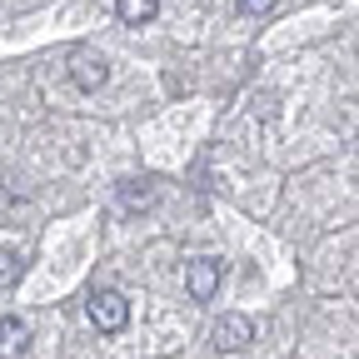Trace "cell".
Here are the masks:
<instances>
[{"label": "cell", "instance_id": "9c48e42d", "mask_svg": "<svg viewBox=\"0 0 359 359\" xmlns=\"http://www.w3.org/2000/svg\"><path fill=\"white\" fill-rule=\"evenodd\" d=\"M235 6H240V15H269V11H275V0H235Z\"/></svg>", "mask_w": 359, "mask_h": 359}, {"label": "cell", "instance_id": "6da1fadb", "mask_svg": "<svg viewBox=\"0 0 359 359\" xmlns=\"http://www.w3.org/2000/svg\"><path fill=\"white\" fill-rule=\"evenodd\" d=\"M85 309H90V325H95L100 334H120L130 325V299L120 290H90Z\"/></svg>", "mask_w": 359, "mask_h": 359}, {"label": "cell", "instance_id": "8992f818", "mask_svg": "<svg viewBox=\"0 0 359 359\" xmlns=\"http://www.w3.org/2000/svg\"><path fill=\"white\" fill-rule=\"evenodd\" d=\"M30 344V330L20 320H0V359H20Z\"/></svg>", "mask_w": 359, "mask_h": 359}, {"label": "cell", "instance_id": "277c9868", "mask_svg": "<svg viewBox=\"0 0 359 359\" xmlns=\"http://www.w3.org/2000/svg\"><path fill=\"white\" fill-rule=\"evenodd\" d=\"M70 80H75L80 90H100V85L110 80V65H105V55H75V65H70Z\"/></svg>", "mask_w": 359, "mask_h": 359}, {"label": "cell", "instance_id": "7a4b0ae2", "mask_svg": "<svg viewBox=\"0 0 359 359\" xmlns=\"http://www.w3.org/2000/svg\"><path fill=\"white\" fill-rule=\"evenodd\" d=\"M210 339H215V349H224V354H240L245 344H255V325L245 320V314H219L215 330H210Z\"/></svg>", "mask_w": 359, "mask_h": 359}, {"label": "cell", "instance_id": "52a82bcc", "mask_svg": "<svg viewBox=\"0 0 359 359\" xmlns=\"http://www.w3.org/2000/svg\"><path fill=\"white\" fill-rule=\"evenodd\" d=\"M115 15L125 25H150L160 15V0H115Z\"/></svg>", "mask_w": 359, "mask_h": 359}, {"label": "cell", "instance_id": "5b68a950", "mask_svg": "<svg viewBox=\"0 0 359 359\" xmlns=\"http://www.w3.org/2000/svg\"><path fill=\"white\" fill-rule=\"evenodd\" d=\"M160 190H155V180H120V205L125 210H155Z\"/></svg>", "mask_w": 359, "mask_h": 359}, {"label": "cell", "instance_id": "ba28073f", "mask_svg": "<svg viewBox=\"0 0 359 359\" xmlns=\"http://www.w3.org/2000/svg\"><path fill=\"white\" fill-rule=\"evenodd\" d=\"M20 280V255L15 250H0V290H11Z\"/></svg>", "mask_w": 359, "mask_h": 359}, {"label": "cell", "instance_id": "3957f363", "mask_svg": "<svg viewBox=\"0 0 359 359\" xmlns=\"http://www.w3.org/2000/svg\"><path fill=\"white\" fill-rule=\"evenodd\" d=\"M185 285H190V294L205 304V299H215V290H219V259H210V255H200V259H190V269H185Z\"/></svg>", "mask_w": 359, "mask_h": 359}]
</instances>
